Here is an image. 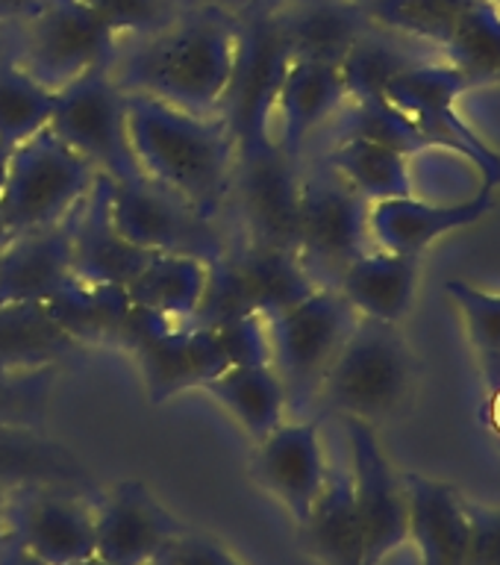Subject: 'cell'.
Segmentation results:
<instances>
[{
	"instance_id": "obj_49",
	"label": "cell",
	"mask_w": 500,
	"mask_h": 565,
	"mask_svg": "<svg viewBox=\"0 0 500 565\" xmlns=\"http://www.w3.org/2000/svg\"><path fill=\"white\" fill-rule=\"evenodd\" d=\"M344 3H353V7H369V3H374V0H344Z\"/></svg>"
},
{
	"instance_id": "obj_39",
	"label": "cell",
	"mask_w": 500,
	"mask_h": 565,
	"mask_svg": "<svg viewBox=\"0 0 500 565\" xmlns=\"http://www.w3.org/2000/svg\"><path fill=\"white\" fill-rule=\"evenodd\" d=\"M153 565H242L219 539L203 536V533H189L183 530L174 542L157 556Z\"/></svg>"
},
{
	"instance_id": "obj_26",
	"label": "cell",
	"mask_w": 500,
	"mask_h": 565,
	"mask_svg": "<svg viewBox=\"0 0 500 565\" xmlns=\"http://www.w3.org/2000/svg\"><path fill=\"white\" fill-rule=\"evenodd\" d=\"M304 542L321 565H365V536L353 503L351 471H327V483L300 524Z\"/></svg>"
},
{
	"instance_id": "obj_27",
	"label": "cell",
	"mask_w": 500,
	"mask_h": 565,
	"mask_svg": "<svg viewBox=\"0 0 500 565\" xmlns=\"http://www.w3.org/2000/svg\"><path fill=\"white\" fill-rule=\"evenodd\" d=\"M79 342L47 307H0V369H60Z\"/></svg>"
},
{
	"instance_id": "obj_51",
	"label": "cell",
	"mask_w": 500,
	"mask_h": 565,
	"mask_svg": "<svg viewBox=\"0 0 500 565\" xmlns=\"http://www.w3.org/2000/svg\"><path fill=\"white\" fill-rule=\"evenodd\" d=\"M489 3H492V7L498 9V12H500V0H489Z\"/></svg>"
},
{
	"instance_id": "obj_36",
	"label": "cell",
	"mask_w": 500,
	"mask_h": 565,
	"mask_svg": "<svg viewBox=\"0 0 500 565\" xmlns=\"http://www.w3.org/2000/svg\"><path fill=\"white\" fill-rule=\"evenodd\" d=\"M445 291L466 321L468 342L475 348L477 362L500 356V295L477 289L466 280H448Z\"/></svg>"
},
{
	"instance_id": "obj_18",
	"label": "cell",
	"mask_w": 500,
	"mask_h": 565,
	"mask_svg": "<svg viewBox=\"0 0 500 565\" xmlns=\"http://www.w3.org/2000/svg\"><path fill=\"white\" fill-rule=\"evenodd\" d=\"M494 206V189L480 185V192L466 203H430L422 198H389L371 203V242L389 254L422 256L427 247L450 230H462L486 218Z\"/></svg>"
},
{
	"instance_id": "obj_11",
	"label": "cell",
	"mask_w": 500,
	"mask_h": 565,
	"mask_svg": "<svg viewBox=\"0 0 500 565\" xmlns=\"http://www.w3.org/2000/svg\"><path fill=\"white\" fill-rule=\"evenodd\" d=\"M468 92L466 77L450 62H415L386 88V100L406 113L430 141V148L457 150L483 174V185H500V153L459 118L457 100Z\"/></svg>"
},
{
	"instance_id": "obj_41",
	"label": "cell",
	"mask_w": 500,
	"mask_h": 565,
	"mask_svg": "<svg viewBox=\"0 0 500 565\" xmlns=\"http://www.w3.org/2000/svg\"><path fill=\"white\" fill-rule=\"evenodd\" d=\"M0 565H44L39 556H33L12 533L0 539Z\"/></svg>"
},
{
	"instance_id": "obj_45",
	"label": "cell",
	"mask_w": 500,
	"mask_h": 565,
	"mask_svg": "<svg viewBox=\"0 0 500 565\" xmlns=\"http://www.w3.org/2000/svg\"><path fill=\"white\" fill-rule=\"evenodd\" d=\"M7 498H9V489L0 483V539L7 536Z\"/></svg>"
},
{
	"instance_id": "obj_6",
	"label": "cell",
	"mask_w": 500,
	"mask_h": 565,
	"mask_svg": "<svg viewBox=\"0 0 500 565\" xmlns=\"http://www.w3.org/2000/svg\"><path fill=\"white\" fill-rule=\"evenodd\" d=\"M97 171L77 157L53 130L35 132L9 157L0 189V215L9 236L60 224L77 210L97 183Z\"/></svg>"
},
{
	"instance_id": "obj_23",
	"label": "cell",
	"mask_w": 500,
	"mask_h": 565,
	"mask_svg": "<svg viewBox=\"0 0 500 565\" xmlns=\"http://www.w3.org/2000/svg\"><path fill=\"white\" fill-rule=\"evenodd\" d=\"M291 60L336 65L371 26L365 9L344 0H298L274 12Z\"/></svg>"
},
{
	"instance_id": "obj_31",
	"label": "cell",
	"mask_w": 500,
	"mask_h": 565,
	"mask_svg": "<svg viewBox=\"0 0 500 565\" xmlns=\"http://www.w3.org/2000/svg\"><path fill=\"white\" fill-rule=\"evenodd\" d=\"M415 62L424 60L422 56H415V53L404 51L401 44L380 33V26L371 24L369 30L357 39V44H353L351 51H348V56L339 62V74H342L348 100L360 104V100L386 97L389 83H392L401 71L413 68Z\"/></svg>"
},
{
	"instance_id": "obj_30",
	"label": "cell",
	"mask_w": 500,
	"mask_h": 565,
	"mask_svg": "<svg viewBox=\"0 0 500 565\" xmlns=\"http://www.w3.org/2000/svg\"><path fill=\"white\" fill-rule=\"evenodd\" d=\"M445 56L466 77L468 88L500 83V12L489 0H475L462 12Z\"/></svg>"
},
{
	"instance_id": "obj_48",
	"label": "cell",
	"mask_w": 500,
	"mask_h": 565,
	"mask_svg": "<svg viewBox=\"0 0 500 565\" xmlns=\"http://www.w3.org/2000/svg\"><path fill=\"white\" fill-rule=\"evenodd\" d=\"M9 238V230H7V224H3V215H0V247H3V242H7Z\"/></svg>"
},
{
	"instance_id": "obj_28",
	"label": "cell",
	"mask_w": 500,
	"mask_h": 565,
	"mask_svg": "<svg viewBox=\"0 0 500 565\" xmlns=\"http://www.w3.org/2000/svg\"><path fill=\"white\" fill-rule=\"evenodd\" d=\"M325 162L369 203L415 194L409 157L377 141L357 139V136L336 139L333 148L327 150Z\"/></svg>"
},
{
	"instance_id": "obj_2",
	"label": "cell",
	"mask_w": 500,
	"mask_h": 565,
	"mask_svg": "<svg viewBox=\"0 0 500 565\" xmlns=\"http://www.w3.org/2000/svg\"><path fill=\"white\" fill-rule=\"evenodd\" d=\"M127 130L141 174L219 221L238 162L221 115H194L157 97L127 95Z\"/></svg>"
},
{
	"instance_id": "obj_35",
	"label": "cell",
	"mask_w": 500,
	"mask_h": 565,
	"mask_svg": "<svg viewBox=\"0 0 500 565\" xmlns=\"http://www.w3.org/2000/svg\"><path fill=\"white\" fill-rule=\"evenodd\" d=\"M60 369H0V424L42 430Z\"/></svg>"
},
{
	"instance_id": "obj_4",
	"label": "cell",
	"mask_w": 500,
	"mask_h": 565,
	"mask_svg": "<svg viewBox=\"0 0 500 565\" xmlns=\"http://www.w3.org/2000/svg\"><path fill=\"white\" fill-rule=\"evenodd\" d=\"M12 26V60L53 92L95 68H109L121 35L83 0H39Z\"/></svg>"
},
{
	"instance_id": "obj_24",
	"label": "cell",
	"mask_w": 500,
	"mask_h": 565,
	"mask_svg": "<svg viewBox=\"0 0 500 565\" xmlns=\"http://www.w3.org/2000/svg\"><path fill=\"white\" fill-rule=\"evenodd\" d=\"M418 274H422L418 256L389 254L377 247V250H365L360 259H353L344 268L336 291L357 309V316L397 324L413 307Z\"/></svg>"
},
{
	"instance_id": "obj_25",
	"label": "cell",
	"mask_w": 500,
	"mask_h": 565,
	"mask_svg": "<svg viewBox=\"0 0 500 565\" xmlns=\"http://www.w3.org/2000/svg\"><path fill=\"white\" fill-rule=\"evenodd\" d=\"M203 392L227 409L230 418L254 441L289 418V397L272 362H242L203 383Z\"/></svg>"
},
{
	"instance_id": "obj_43",
	"label": "cell",
	"mask_w": 500,
	"mask_h": 565,
	"mask_svg": "<svg viewBox=\"0 0 500 565\" xmlns=\"http://www.w3.org/2000/svg\"><path fill=\"white\" fill-rule=\"evenodd\" d=\"M203 3H212V7L230 9V12H236V15H242L245 9L256 7V0H203Z\"/></svg>"
},
{
	"instance_id": "obj_1",
	"label": "cell",
	"mask_w": 500,
	"mask_h": 565,
	"mask_svg": "<svg viewBox=\"0 0 500 565\" xmlns=\"http://www.w3.org/2000/svg\"><path fill=\"white\" fill-rule=\"evenodd\" d=\"M238 47V15L230 9H183L159 33L136 39L109 65L127 95L157 97L194 115H221Z\"/></svg>"
},
{
	"instance_id": "obj_32",
	"label": "cell",
	"mask_w": 500,
	"mask_h": 565,
	"mask_svg": "<svg viewBox=\"0 0 500 565\" xmlns=\"http://www.w3.org/2000/svg\"><path fill=\"white\" fill-rule=\"evenodd\" d=\"M56 104V92L21 68L12 56L0 60V141L18 148L47 130Z\"/></svg>"
},
{
	"instance_id": "obj_9",
	"label": "cell",
	"mask_w": 500,
	"mask_h": 565,
	"mask_svg": "<svg viewBox=\"0 0 500 565\" xmlns=\"http://www.w3.org/2000/svg\"><path fill=\"white\" fill-rule=\"evenodd\" d=\"M291 65L289 44L283 39L274 12L251 7L238 15V47L233 62L221 118L227 121L238 153L263 148L272 139L274 106L283 77Z\"/></svg>"
},
{
	"instance_id": "obj_12",
	"label": "cell",
	"mask_w": 500,
	"mask_h": 565,
	"mask_svg": "<svg viewBox=\"0 0 500 565\" xmlns=\"http://www.w3.org/2000/svg\"><path fill=\"white\" fill-rule=\"evenodd\" d=\"M7 533L44 565H77L95 556V507L74 486H15L7 498Z\"/></svg>"
},
{
	"instance_id": "obj_7",
	"label": "cell",
	"mask_w": 500,
	"mask_h": 565,
	"mask_svg": "<svg viewBox=\"0 0 500 565\" xmlns=\"http://www.w3.org/2000/svg\"><path fill=\"white\" fill-rule=\"evenodd\" d=\"M371 203L327 162L300 171L295 256L318 289H336L344 268L371 250Z\"/></svg>"
},
{
	"instance_id": "obj_20",
	"label": "cell",
	"mask_w": 500,
	"mask_h": 565,
	"mask_svg": "<svg viewBox=\"0 0 500 565\" xmlns=\"http://www.w3.org/2000/svg\"><path fill=\"white\" fill-rule=\"evenodd\" d=\"M406 542H415L422 565H466L468 507L466 498L445 480L404 471Z\"/></svg>"
},
{
	"instance_id": "obj_14",
	"label": "cell",
	"mask_w": 500,
	"mask_h": 565,
	"mask_svg": "<svg viewBox=\"0 0 500 565\" xmlns=\"http://www.w3.org/2000/svg\"><path fill=\"white\" fill-rule=\"evenodd\" d=\"M233 189L251 233V245L295 254L300 206L298 159L286 157L274 141L251 153H238Z\"/></svg>"
},
{
	"instance_id": "obj_33",
	"label": "cell",
	"mask_w": 500,
	"mask_h": 565,
	"mask_svg": "<svg viewBox=\"0 0 500 565\" xmlns=\"http://www.w3.org/2000/svg\"><path fill=\"white\" fill-rule=\"evenodd\" d=\"M471 3L475 0H374L365 7V15L386 33H401L445 47Z\"/></svg>"
},
{
	"instance_id": "obj_38",
	"label": "cell",
	"mask_w": 500,
	"mask_h": 565,
	"mask_svg": "<svg viewBox=\"0 0 500 565\" xmlns=\"http://www.w3.org/2000/svg\"><path fill=\"white\" fill-rule=\"evenodd\" d=\"M468 507V559L466 565H500V507Z\"/></svg>"
},
{
	"instance_id": "obj_40",
	"label": "cell",
	"mask_w": 500,
	"mask_h": 565,
	"mask_svg": "<svg viewBox=\"0 0 500 565\" xmlns=\"http://www.w3.org/2000/svg\"><path fill=\"white\" fill-rule=\"evenodd\" d=\"M480 377H483V406H480V424H483L494 445L500 448V356L480 360Z\"/></svg>"
},
{
	"instance_id": "obj_21",
	"label": "cell",
	"mask_w": 500,
	"mask_h": 565,
	"mask_svg": "<svg viewBox=\"0 0 500 565\" xmlns=\"http://www.w3.org/2000/svg\"><path fill=\"white\" fill-rule=\"evenodd\" d=\"M348 100L342 74L336 65L309 60H291L283 77L277 106H274L272 139L291 159H300V150L312 132L333 118Z\"/></svg>"
},
{
	"instance_id": "obj_15",
	"label": "cell",
	"mask_w": 500,
	"mask_h": 565,
	"mask_svg": "<svg viewBox=\"0 0 500 565\" xmlns=\"http://www.w3.org/2000/svg\"><path fill=\"white\" fill-rule=\"evenodd\" d=\"M321 424H325V415H312V418L289 415L268 436L254 441L256 450L251 459V471L256 483L286 507L291 519L298 521V527L307 521L330 471L325 441H321Z\"/></svg>"
},
{
	"instance_id": "obj_19",
	"label": "cell",
	"mask_w": 500,
	"mask_h": 565,
	"mask_svg": "<svg viewBox=\"0 0 500 565\" xmlns=\"http://www.w3.org/2000/svg\"><path fill=\"white\" fill-rule=\"evenodd\" d=\"M109 177H97L92 192L71 212L74 274L86 286H127L153 254L132 247L109 215Z\"/></svg>"
},
{
	"instance_id": "obj_5",
	"label": "cell",
	"mask_w": 500,
	"mask_h": 565,
	"mask_svg": "<svg viewBox=\"0 0 500 565\" xmlns=\"http://www.w3.org/2000/svg\"><path fill=\"white\" fill-rule=\"evenodd\" d=\"M268 321L272 365L280 374L291 418H304L318 404V392L336 353L360 321L357 309L336 289H312Z\"/></svg>"
},
{
	"instance_id": "obj_34",
	"label": "cell",
	"mask_w": 500,
	"mask_h": 565,
	"mask_svg": "<svg viewBox=\"0 0 500 565\" xmlns=\"http://www.w3.org/2000/svg\"><path fill=\"white\" fill-rule=\"evenodd\" d=\"M357 136V139L377 141L386 148L404 153V157H418L424 150H433L430 141L424 139V132L415 127V121L406 113H401L392 100L377 97V100H360L342 115L339 124V139Z\"/></svg>"
},
{
	"instance_id": "obj_42",
	"label": "cell",
	"mask_w": 500,
	"mask_h": 565,
	"mask_svg": "<svg viewBox=\"0 0 500 565\" xmlns=\"http://www.w3.org/2000/svg\"><path fill=\"white\" fill-rule=\"evenodd\" d=\"M39 0H0V24H15Z\"/></svg>"
},
{
	"instance_id": "obj_10",
	"label": "cell",
	"mask_w": 500,
	"mask_h": 565,
	"mask_svg": "<svg viewBox=\"0 0 500 565\" xmlns=\"http://www.w3.org/2000/svg\"><path fill=\"white\" fill-rule=\"evenodd\" d=\"M109 215L118 233L145 254H189L203 263L227 254L215 218L148 177L109 183Z\"/></svg>"
},
{
	"instance_id": "obj_47",
	"label": "cell",
	"mask_w": 500,
	"mask_h": 565,
	"mask_svg": "<svg viewBox=\"0 0 500 565\" xmlns=\"http://www.w3.org/2000/svg\"><path fill=\"white\" fill-rule=\"evenodd\" d=\"M289 3H298V0H256V7L268 9V12H277V9L289 7Z\"/></svg>"
},
{
	"instance_id": "obj_29",
	"label": "cell",
	"mask_w": 500,
	"mask_h": 565,
	"mask_svg": "<svg viewBox=\"0 0 500 565\" xmlns=\"http://www.w3.org/2000/svg\"><path fill=\"white\" fill-rule=\"evenodd\" d=\"M0 483L7 489L33 483L86 486V471L62 448L33 427L0 424Z\"/></svg>"
},
{
	"instance_id": "obj_13",
	"label": "cell",
	"mask_w": 500,
	"mask_h": 565,
	"mask_svg": "<svg viewBox=\"0 0 500 565\" xmlns=\"http://www.w3.org/2000/svg\"><path fill=\"white\" fill-rule=\"evenodd\" d=\"M342 427L351 448V486L365 536V565H380L389 554L406 545L409 507L404 475H397L380 448L374 424L342 418Z\"/></svg>"
},
{
	"instance_id": "obj_46",
	"label": "cell",
	"mask_w": 500,
	"mask_h": 565,
	"mask_svg": "<svg viewBox=\"0 0 500 565\" xmlns=\"http://www.w3.org/2000/svg\"><path fill=\"white\" fill-rule=\"evenodd\" d=\"M9 157H12V148L0 141V189H3V180H7V168H9Z\"/></svg>"
},
{
	"instance_id": "obj_50",
	"label": "cell",
	"mask_w": 500,
	"mask_h": 565,
	"mask_svg": "<svg viewBox=\"0 0 500 565\" xmlns=\"http://www.w3.org/2000/svg\"><path fill=\"white\" fill-rule=\"evenodd\" d=\"M77 565H109V563H104V559H97V556H92V559H86V563H77Z\"/></svg>"
},
{
	"instance_id": "obj_16",
	"label": "cell",
	"mask_w": 500,
	"mask_h": 565,
	"mask_svg": "<svg viewBox=\"0 0 500 565\" xmlns=\"http://www.w3.org/2000/svg\"><path fill=\"white\" fill-rule=\"evenodd\" d=\"M183 524L139 480H124L95 507V556L109 565H153Z\"/></svg>"
},
{
	"instance_id": "obj_44",
	"label": "cell",
	"mask_w": 500,
	"mask_h": 565,
	"mask_svg": "<svg viewBox=\"0 0 500 565\" xmlns=\"http://www.w3.org/2000/svg\"><path fill=\"white\" fill-rule=\"evenodd\" d=\"M12 56V26L0 24V60Z\"/></svg>"
},
{
	"instance_id": "obj_17",
	"label": "cell",
	"mask_w": 500,
	"mask_h": 565,
	"mask_svg": "<svg viewBox=\"0 0 500 565\" xmlns=\"http://www.w3.org/2000/svg\"><path fill=\"white\" fill-rule=\"evenodd\" d=\"M77 286L71 215L9 236L0 247V307H51Z\"/></svg>"
},
{
	"instance_id": "obj_22",
	"label": "cell",
	"mask_w": 500,
	"mask_h": 565,
	"mask_svg": "<svg viewBox=\"0 0 500 565\" xmlns=\"http://www.w3.org/2000/svg\"><path fill=\"white\" fill-rule=\"evenodd\" d=\"M210 265L189 254H153L124 286V295L141 316L192 324L210 289Z\"/></svg>"
},
{
	"instance_id": "obj_37",
	"label": "cell",
	"mask_w": 500,
	"mask_h": 565,
	"mask_svg": "<svg viewBox=\"0 0 500 565\" xmlns=\"http://www.w3.org/2000/svg\"><path fill=\"white\" fill-rule=\"evenodd\" d=\"M92 7L115 33L127 39H148V35L166 30L183 7L177 0H83Z\"/></svg>"
},
{
	"instance_id": "obj_3",
	"label": "cell",
	"mask_w": 500,
	"mask_h": 565,
	"mask_svg": "<svg viewBox=\"0 0 500 565\" xmlns=\"http://www.w3.org/2000/svg\"><path fill=\"white\" fill-rule=\"evenodd\" d=\"M415 374L418 362L401 327L360 316L327 371L318 406L339 418L386 422L413 397Z\"/></svg>"
},
{
	"instance_id": "obj_8",
	"label": "cell",
	"mask_w": 500,
	"mask_h": 565,
	"mask_svg": "<svg viewBox=\"0 0 500 565\" xmlns=\"http://www.w3.org/2000/svg\"><path fill=\"white\" fill-rule=\"evenodd\" d=\"M47 127L113 183L145 177L127 130V92L115 83L109 68L88 71L60 88Z\"/></svg>"
}]
</instances>
